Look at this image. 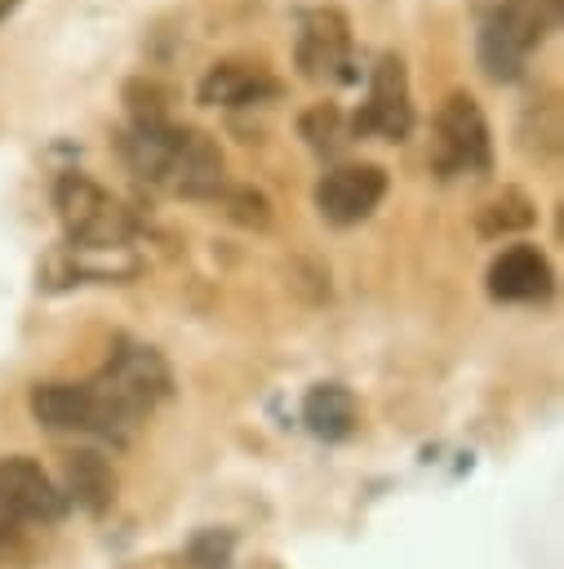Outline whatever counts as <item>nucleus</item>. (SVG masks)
Segmentation results:
<instances>
[{
	"label": "nucleus",
	"mask_w": 564,
	"mask_h": 569,
	"mask_svg": "<svg viewBox=\"0 0 564 569\" xmlns=\"http://www.w3.org/2000/svg\"><path fill=\"white\" fill-rule=\"evenodd\" d=\"M120 151L129 160V169L151 182L164 187L173 196L187 200H218L226 191V160L218 151V142L204 129L178 124L173 116L164 120H129Z\"/></svg>",
	"instance_id": "1"
},
{
	"label": "nucleus",
	"mask_w": 564,
	"mask_h": 569,
	"mask_svg": "<svg viewBox=\"0 0 564 569\" xmlns=\"http://www.w3.org/2000/svg\"><path fill=\"white\" fill-rule=\"evenodd\" d=\"M84 391L93 400V418H98V440L124 445L173 391V373L164 365V356L147 342H115V351L107 356V365L84 378Z\"/></svg>",
	"instance_id": "2"
},
{
	"label": "nucleus",
	"mask_w": 564,
	"mask_h": 569,
	"mask_svg": "<svg viewBox=\"0 0 564 569\" xmlns=\"http://www.w3.org/2000/svg\"><path fill=\"white\" fill-rule=\"evenodd\" d=\"M62 511L67 498L36 458H0V569H22L36 556V529L58 525Z\"/></svg>",
	"instance_id": "3"
},
{
	"label": "nucleus",
	"mask_w": 564,
	"mask_h": 569,
	"mask_svg": "<svg viewBox=\"0 0 564 569\" xmlns=\"http://www.w3.org/2000/svg\"><path fill=\"white\" fill-rule=\"evenodd\" d=\"M53 209H58L67 249H80V253H129L138 236V218L129 213V204H120L102 182L75 169L53 182Z\"/></svg>",
	"instance_id": "4"
},
{
	"label": "nucleus",
	"mask_w": 564,
	"mask_h": 569,
	"mask_svg": "<svg viewBox=\"0 0 564 569\" xmlns=\"http://www.w3.org/2000/svg\"><path fill=\"white\" fill-rule=\"evenodd\" d=\"M560 22V0H497L480 18L475 53L489 80H520Z\"/></svg>",
	"instance_id": "5"
},
{
	"label": "nucleus",
	"mask_w": 564,
	"mask_h": 569,
	"mask_svg": "<svg viewBox=\"0 0 564 569\" xmlns=\"http://www.w3.org/2000/svg\"><path fill=\"white\" fill-rule=\"evenodd\" d=\"M431 164L440 178L462 173H489L493 169V138L480 102L466 89H453L435 111V138H431Z\"/></svg>",
	"instance_id": "6"
},
{
	"label": "nucleus",
	"mask_w": 564,
	"mask_h": 569,
	"mask_svg": "<svg viewBox=\"0 0 564 569\" xmlns=\"http://www.w3.org/2000/svg\"><path fill=\"white\" fill-rule=\"evenodd\" d=\"M293 67L311 84H351V22L342 9H306L293 40Z\"/></svg>",
	"instance_id": "7"
},
{
	"label": "nucleus",
	"mask_w": 564,
	"mask_h": 569,
	"mask_svg": "<svg viewBox=\"0 0 564 569\" xmlns=\"http://www.w3.org/2000/svg\"><path fill=\"white\" fill-rule=\"evenodd\" d=\"M413 129V98H409V67L400 53H382L373 62L369 76V93L364 107L351 116V133L355 138H386V142H404Z\"/></svg>",
	"instance_id": "8"
},
{
	"label": "nucleus",
	"mask_w": 564,
	"mask_h": 569,
	"mask_svg": "<svg viewBox=\"0 0 564 569\" xmlns=\"http://www.w3.org/2000/svg\"><path fill=\"white\" fill-rule=\"evenodd\" d=\"M386 196V169L373 164V160H346V164H333L311 200H315V213L329 222V227H355L364 222Z\"/></svg>",
	"instance_id": "9"
},
{
	"label": "nucleus",
	"mask_w": 564,
	"mask_h": 569,
	"mask_svg": "<svg viewBox=\"0 0 564 569\" xmlns=\"http://www.w3.org/2000/svg\"><path fill=\"white\" fill-rule=\"evenodd\" d=\"M280 89L284 84L271 76V67L249 62V58H222L200 76L195 98L204 107H253V102L280 98Z\"/></svg>",
	"instance_id": "10"
},
{
	"label": "nucleus",
	"mask_w": 564,
	"mask_h": 569,
	"mask_svg": "<svg viewBox=\"0 0 564 569\" xmlns=\"http://www.w3.org/2000/svg\"><path fill=\"white\" fill-rule=\"evenodd\" d=\"M484 284L497 302H542L555 284V271L537 244H511L489 262Z\"/></svg>",
	"instance_id": "11"
},
{
	"label": "nucleus",
	"mask_w": 564,
	"mask_h": 569,
	"mask_svg": "<svg viewBox=\"0 0 564 569\" xmlns=\"http://www.w3.org/2000/svg\"><path fill=\"white\" fill-rule=\"evenodd\" d=\"M31 418L44 431L58 436H98V418H93V400L84 391V382H36L31 396Z\"/></svg>",
	"instance_id": "12"
},
{
	"label": "nucleus",
	"mask_w": 564,
	"mask_h": 569,
	"mask_svg": "<svg viewBox=\"0 0 564 569\" xmlns=\"http://www.w3.org/2000/svg\"><path fill=\"white\" fill-rule=\"evenodd\" d=\"M302 422L311 436L320 440H346L360 422V405L351 396V387L342 382H320L302 396Z\"/></svg>",
	"instance_id": "13"
},
{
	"label": "nucleus",
	"mask_w": 564,
	"mask_h": 569,
	"mask_svg": "<svg viewBox=\"0 0 564 569\" xmlns=\"http://www.w3.org/2000/svg\"><path fill=\"white\" fill-rule=\"evenodd\" d=\"M524 227H533V200L515 187H506L497 200H489L475 218V231L484 240H497V236H511V231H524Z\"/></svg>",
	"instance_id": "14"
},
{
	"label": "nucleus",
	"mask_w": 564,
	"mask_h": 569,
	"mask_svg": "<svg viewBox=\"0 0 564 569\" xmlns=\"http://www.w3.org/2000/svg\"><path fill=\"white\" fill-rule=\"evenodd\" d=\"M298 133L306 138V147H311V151H333V147L346 138V116H342V107H338V102H315V107H306V111H302Z\"/></svg>",
	"instance_id": "15"
},
{
	"label": "nucleus",
	"mask_w": 564,
	"mask_h": 569,
	"mask_svg": "<svg viewBox=\"0 0 564 569\" xmlns=\"http://www.w3.org/2000/svg\"><path fill=\"white\" fill-rule=\"evenodd\" d=\"M71 489L80 493V502H89V507L98 511V507H107V498H111V476H107V467H102L93 453H80V458L71 462Z\"/></svg>",
	"instance_id": "16"
},
{
	"label": "nucleus",
	"mask_w": 564,
	"mask_h": 569,
	"mask_svg": "<svg viewBox=\"0 0 564 569\" xmlns=\"http://www.w3.org/2000/svg\"><path fill=\"white\" fill-rule=\"evenodd\" d=\"M218 204H222L235 222H244V227H266V222H271V200H266L262 191H253V187L226 182V191L218 196Z\"/></svg>",
	"instance_id": "17"
},
{
	"label": "nucleus",
	"mask_w": 564,
	"mask_h": 569,
	"mask_svg": "<svg viewBox=\"0 0 564 569\" xmlns=\"http://www.w3.org/2000/svg\"><path fill=\"white\" fill-rule=\"evenodd\" d=\"M18 4H22V0H0V18H9V13L18 9Z\"/></svg>",
	"instance_id": "18"
}]
</instances>
